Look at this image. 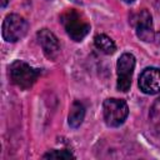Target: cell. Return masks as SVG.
Masks as SVG:
<instances>
[{
	"instance_id": "1",
	"label": "cell",
	"mask_w": 160,
	"mask_h": 160,
	"mask_svg": "<svg viewBox=\"0 0 160 160\" xmlns=\"http://www.w3.org/2000/svg\"><path fill=\"white\" fill-rule=\"evenodd\" d=\"M60 19L68 35L74 41H81L90 31V24L85 16L75 9H68L62 12Z\"/></svg>"
},
{
	"instance_id": "2",
	"label": "cell",
	"mask_w": 160,
	"mask_h": 160,
	"mask_svg": "<svg viewBox=\"0 0 160 160\" xmlns=\"http://www.w3.org/2000/svg\"><path fill=\"white\" fill-rule=\"evenodd\" d=\"M9 72L11 81L22 90L30 89L40 75V70L31 68L29 64L21 60H15L10 65Z\"/></svg>"
},
{
	"instance_id": "3",
	"label": "cell",
	"mask_w": 160,
	"mask_h": 160,
	"mask_svg": "<svg viewBox=\"0 0 160 160\" xmlns=\"http://www.w3.org/2000/svg\"><path fill=\"white\" fill-rule=\"evenodd\" d=\"M102 112H104V120L106 125L111 128H116L125 121L129 114V108L124 100L110 98L104 101Z\"/></svg>"
},
{
	"instance_id": "4",
	"label": "cell",
	"mask_w": 160,
	"mask_h": 160,
	"mask_svg": "<svg viewBox=\"0 0 160 160\" xmlns=\"http://www.w3.org/2000/svg\"><path fill=\"white\" fill-rule=\"evenodd\" d=\"M28 29L29 24L22 16L18 14H9L2 22V38L8 42H15L26 35Z\"/></svg>"
},
{
	"instance_id": "5",
	"label": "cell",
	"mask_w": 160,
	"mask_h": 160,
	"mask_svg": "<svg viewBox=\"0 0 160 160\" xmlns=\"http://www.w3.org/2000/svg\"><path fill=\"white\" fill-rule=\"evenodd\" d=\"M135 68V56L130 52L122 54L116 64L118 70V84L116 88L119 91L126 92L131 85V78Z\"/></svg>"
},
{
	"instance_id": "6",
	"label": "cell",
	"mask_w": 160,
	"mask_h": 160,
	"mask_svg": "<svg viewBox=\"0 0 160 160\" xmlns=\"http://www.w3.org/2000/svg\"><path fill=\"white\" fill-rule=\"evenodd\" d=\"M130 24L135 28L136 35L142 41H152L155 32L152 28V19L148 10H140L130 16Z\"/></svg>"
},
{
	"instance_id": "7",
	"label": "cell",
	"mask_w": 160,
	"mask_h": 160,
	"mask_svg": "<svg viewBox=\"0 0 160 160\" xmlns=\"http://www.w3.org/2000/svg\"><path fill=\"white\" fill-rule=\"evenodd\" d=\"M139 88L142 92L154 95L160 92V69L146 68L139 76Z\"/></svg>"
},
{
	"instance_id": "8",
	"label": "cell",
	"mask_w": 160,
	"mask_h": 160,
	"mask_svg": "<svg viewBox=\"0 0 160 160\" xmlns=\"http://www.w3.org/2000/svg\"><path fill=\"white\" fill-rule=\"evenodd\" d=\"M38 40L45 56L50 60H55L60 52V45L58 38L48 29H41L38 32Z\"/></svg>"
},
{
	"instance_id": "9",
	"label": "cell",
	"mask_w": 160,
	"mask_h": 160,
	"mask_svg": "<svg viewBox=\"0 0 160 160\" xmlns=\"http://www.w3.org/2000/svg\"><path fill=\"white\" fill-rule=\"evenodd\" d=\"M85 118V108L80 101H74L69 112V125L71 128H79Z\"/></svg>"
},
{
	"instance_id": "10",
	"label": "cell",
	"mask_w": 160,
	"mask_h": 160,
	"mask_svg": "<svg viewBox=\"0 0 160 160\" xmlns=\"http://www.w3.org/2000/svg\"><path fill=\"white\" fill-rule=\"evenodd\" d=\"M94 44L95 46L104 54H114L115 50H116V46H115V42L105 34H100V35H96L95 39H94Z\"/></svg>"
},
{
	"instance_id": "11",
	"label": "cell",
	"mask_w": 160,
	"mask_h": 160,
	"mask_svg": "<svg viewBox=\"0 0 160 160\" xmlns=\"http://www.w3.org/2000/svg\"><path fill=\"white\" fill-rule=\"evenodd\" d=\"M149 119H150V126L152 129V132L160 138V98L154 101L150 109Z\"/></svg>"
},
{
	"instance_id": "12",
	"label": "cell",
	"mask_w": 160,
	"mask_h": 160,
	"mask_svg": "<svg viewBox=\"0 0 160 160\" xmlns=\"http://www.w3.org/2000/svg\"><path fill=\"white\" fill-rule=\"evenodd\" d=\"M44 159H75L74 154H71L69 150H51L46 152Z\"/></svg>"
},
{
	"instance_id": "13",
	"label": "cell",
	"mask_w": 160,
	"mask_h": 160,
	"mask_svg": "<svg viewBox=\"0 0 160 160\" xmlns=\"http://www.w3.org/2000/svg\"><path fill=\"white\" fill-rule=\"evenodd\" d=\"M8 1H9V0H1V6H2V8H5V6H6V4H8Z\"/></svg>"
},
{
	"instance_id": "14",
	"label": "cell",
	"mask_w": 160,
	"mask_h": 160,
	"mask_svg": "<svg viewBox=\"0 0 160 160\" xmlns=\"http://www.w3.org/2000/svg\"><path fill=\"white\" fill-rule=\"evenodd\" d=\"M124 2H126V4H131V2H134V0H122Z\"/></svg>"
},
{
	"instance_id": "15",
	"label": "cell",
	"mask_w": 160,
	"mask_h": 160,
	"mask_svg": "<svg viewBox=\"0 0 160 160\" xmlns=\"http://www.w3.org/2000/svg\"><path fill=\"white\" fill-rule=\"evenodd\" d=\"M76 1H78V0H76Z\"/></svg>"
}]
</instances>
